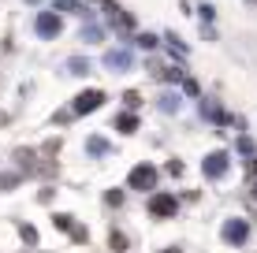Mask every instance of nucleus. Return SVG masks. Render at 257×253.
<instances>
[{
	"mask_svg": "<svg viewBox=\"0 0 257 253\" xmlns=\"http://www.w3.org/2000/svg\"><path fill=\"white\" fill-rule=\"evenodd\" d=\"M30 4H38V0H30Z\"/></svg>",
	"mask_w": 257,
	"mask_h": 253,
	"instance_id": "24",
	"label": "nucleus"
},
{
	"mask_svg": "<svg viewBox=\"0 0 257 253\" xmlns=\"http://www.w3.org/2000/svg\"><path fill=\"white\" fill-rule=\"evenodd\" d=\"M250 194H253V197H257V182H253V186H250Z\"/></svg>",
	"mask_w": 257,
	"mask_h": 253,
	"instance_id": "21",
	"label": "nucleus"
},
{
	"mask_svg": "<svg viewBox=\"0 0 257 253\" xmlns=\"http://www.w3.org/2000/svg\"><path fill=\"white\" fill-rule=\"evenodd\" d=\"M101 101H104L101 90H86V93H78V97H75V108H71V112H78V116L97 112V108H101Z\"/></svg>",
	"mask_w": 257,
	"mask_h": 253,
	"instance_id": "2",
	"label": "nucleus"
},
{
	"mask_svg": "<svg viewBox=\"0 0 257 253\" xmlns=\"http://www.w3.org/2000/svg\"><path fill=\"white\" fill-rule=\"evenodd\" d=\"M149 212L153 216H175L179 212V201H175L172 194H153L149 197Z\"/></svg>",
	"mask_w": 257,
	"mask_h": 253,
	"instance_id": "3",
	"label": "nucleus"
},
{
	"mask_svg": "<svg viewBox=\"0 0 257 253\" xmlns=\"http://www.w3.org/2000/svg\"><path fill=\"white\" fill-rule=\"evenodd\" d=\"M52 223H56L60 231H75V220H71L67 212H56V216H52Z\"/></svg>",
	"mask_w": 257,
	"mask_h": 253,
	"instance_id": "11",
	"label": "nucleus"
},
{
	"mask_svg": "<svg viewBox=\"0 0 257 253\" xmlns=\"http://www.w3.org/2000/svg\"><path fill=\"white\" fill-rule=\"evenodd\" d=\"M131 186L135 190H153L157 186V168H149V164H138V168H131Z\"/></svg>",
	"mask_w": 257,
	"mask_h": 253,
	"instance_id": "1",
	"label": "nucleus"
},
{
	"mask_svg": "<svg viewBox=\"0 0 257 253\" xmlns=\"http://www.w3.org/2000/svg\"><path fill=\"white\" fill-rule=\"evenodd\" d=\"M250 168H253V175H257V160H253V164H250Z\"/></svg>",
	"mask_w": 257,
	"mask_h": 253,
	"instance_id": "23",
	"label": "nucleus"
},
{
	"mask_svg": "<svg viewBox=\"0 0 257 253\" xmlns=\"http://www.w3.org/2000/svg\"><path fill=\"white\" fill-rule=\"evenodd\" d=\"M161 108H164V112H172V108H179V97H172V93H168V97H161Z\"/></svg>",
	"mask_w": 257,
	"mask_h": 253,
	"instance_id": "15",
	"label": "nucleus"
},
{
	"mask_svg": "<svg viewBox=\"0 0 257 253\" xmlns=\"http://www.w3.org/2000/svg\"><path fill=\"white\" fill-rule=\"evenodd\" d=\"M19 234H23L26 242H30V246H34V242H38V231H34L30 223H19Z\"/></svg>",
	"mask_w": 257,
	"mask_h": 253,
	"instance_id": "13",
	"label": "nucleus"
},
{
	"mask_svg": "<svg viewBox=\"0 0 257 253\" xmlns=\"http://www.w3.org/2000/svg\"><path fill=\"white\" fill-rule=\"evenodd\" d=\"M71 238H75V242H86V238H90V231H86V227H75V231H71Z\"/></svg>",
	"mask_w": 257,
	"mask_h": 253,
	"instance_id": "19",
	"label": "nucleus"
},
{
	"mask_svg": "<svg viewBox=\"0 0 257 253\" xmlns=\"http://www.w3.org/2000/svg\"><path fill=\"white\" fill-rule=\"evenodd\" d=\"M161 253H183V249H161Z\"/></svg>",
	"mask_w": 257,
	"mask_h": 253,
	"instance_id": "22",
	"label": "nucleus"
},
{
	"mask_svg": "<svg viewBox=\"0 0 257 253\" xmlns=\"http://www.w3.org/2000/svg\"><path fill=\"white\" fill-rule=\"evenodd\" d=\"M138 49H157V38L153 34H138Z\"/></svg>",
	"mask_w": 257,
	"mask_h": 253,
	"instance_id": "14",
	"label": "nucleus"
},
{
	"mask_svg": "<svg viewBox=\"0 0 257 253\" xmlns=\"http://www.w3.org/2000/svg\"><path fill=\"white\" fill-rule=\"evenodd\" d=\"M67 71H71V75H86V71H90V60H82V56L67 60Z\"/></svg>",
	"mask_w": 257,
	"mask_h": 253,
	"instance_id": "8",
	"label": "nucleus"
},
{
	"mask_svg": "<svg viewBox=\"0 0 257 253\" xmlns=\"http://www.w3.org/2000/svg\"><path fill=\"white\" fill-rule=\"evenodd\" d=\"M104 67H112V71H127V67H131V52L127 49H108V52H104Z\"/></svg>",
	"mask_w": 257,
	"mask_h": 253,
	"instance_id": "6",
	"label": "nucleus"
},
{
	"mask_svg": "<svg viewBox=\"0 0 257 253\" xmlns=\"http://www.w3.org/2000/svg\"><path fill=\"white\" fill-rule=\"evenodd\" d=\"M86 149H90V153H108V142H104V138H90V142H86Z\"/></svg>",
	"mask_w": 257,
	"mask_h": 253,
	"instance_id": "12",
	"label": "nucleus"
},
{
	"mask_svg": "<svg viewBox=\"0 0 257 253\" xmlns=\"http://www.w3.org/2000/svg\"><path fill=\"white\" fill-rule=\"evenodd\" d=\"M60 8H64V12H71V8H75V0H56Z\"/></svg>",
	"mask_w": 257,
	"mask_h": 253,
	"instance_id": "20",
	"label": "nucleus"
},
{
	"mask_svg": "<svg viewBox=\"0 0 257 253\" xmlns=\"http://www.w3.org/2000/svg\"><path fill=\"white\" fill-rule=\"evenodd\" d=\"M108 246L116 249V253H123V249H127V234H123V231H112V234H108Z\"/></svg>",
	"mask_w": 257,
	"mask_h": 253,
	"instance_id": "9",
	"label": "nucleus"
},
{
	"mask_svg": "<svg viewBox=\"0 0 257 253\" xmlns=\"http://www.w3.org/2000/svg\"><path fill=\"white\" fill-rule=\"evenodd\" d=\"M220 234H224V242H231V246H242L246 234H250V227H246V220H227Z\"/></svg>",
	"mask_w": 257,
	"mask_h": 253,
	"instance_id": "4",
	"label": "nucleus"
},
{
	"mask_svg": "<svg viewBox=\"0 0 257 253\" xmlns=\"http://www.w3.org/2000/svg\"><path fill=\"white\" fill-rule=\"evenodd\" d=\"M123 101H127V104H131V108H138V104H142V97H138V93H135V90H127V93H123Z\"/></svg>",
	"mask_w": 257,
	"mask_h": 253,
	"instance_id": "17",
	"label": "nucleus"
},
{
	"mask_svg": "<svg viewBox=\"0 0 257 253\" xmlns=\"http://www.w3.org/2000/svg\"><path fill=\"white\" fill-rule=\"evenodd\" d=\"M38 34H41V38H56V34H60V19L52 12H41L38 15Z\"/></svg>",
	"mask_w": 257,
	"mask_h": 253,
	"instance_id": "7",
	"label": "nucleus"
},
{
	"mask_svg": "<svg viewBox=\"0 0 257 253\" xmlns=\"http://www.w3.org/2000/svg\"><path fill=\"white\" fill-rule=\"evenodd\" d=\"M201 112H205V116H212V119H224V112H220L216 104H201Z\"/></svg>",
	"mask_w": 257,
	"mask_h": 253,
	"instance_id": "16",
	"label": "nucleus"
},
{
	"mask_svg": "<svg viewBox=\"0 0 257 253\" xmlns=\"http://www.w3.org/2000/svg\"><path fill=\"white\" fill-rule=\"evenodd\" d=\"M201 171H205L209 179H220L227 171V153H209L205 160H201Z\"/></svg>",
	"mask_w": 257,
	"mask_h": 253,
	"instance_id": "5",
	"label": "nucleus"
},
{
	"mask_svg": "<svg viewBox=\"0 0 257 253\" xmlns=\"http://www.w3.org/2000/svg\"><path fill=\"white\" fill-rule=\"evenodd\" d=\"M116 127L123 130V134H131V130H138V119H135V116L127 112V116H119V119H116Z\"/></svg>",
	"mask_w": 257,
	"mask_h": 253,
	"instance_id": "10",
	"label": "nucleus"
},
{
	"mask_svg": "<svg viewBox=\"0 0 257 253\" xmlns=\"http://www.w3.org/2000/svg\"><path fill=\"white\" fill-rule=\"evenodd\" d=\"M104 201H108V205H119L123 194H119V190H108V194H104Z\"/></svg>",
	"mask_w": 257,
	"mask_h": 253,
	"instance_id": "18",
	"label": "nucleus"
}]
</instances>
